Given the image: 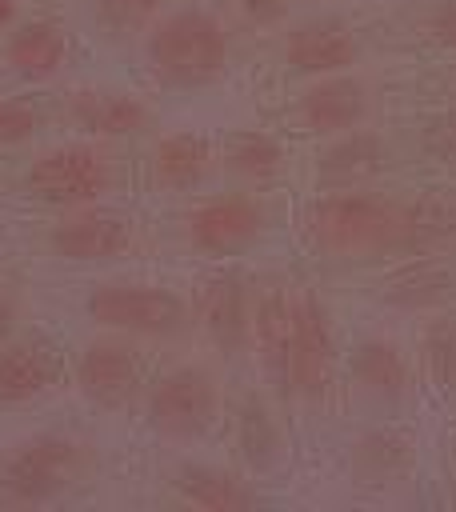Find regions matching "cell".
<instances>
[{"mask_svg": "<svg viewBox=\"0 0 456 512\" xmlns=\"http://www.w3.org/2000/svg\"><path fill=\"white\" fill-rule=\"evenodd\" d=\"M96 452L72 432H36L0 460V496L12 504H44L88 480Z\"/></svg>", "mask_w": 456, "mask_h": 512, "instance_id": "1", "label": "cell"}, {"mask_svg": "<svg viewBox=\"0 0 456 512\" xmlns=\"http://www.w3.org/2000/svg\"><path fill=\"white\" fill-rule=\"evenodd\" d=\"M400 224H404V200H388V196L336 192L308 208L312 240L336 256L396 252Z\"/></svg>", "mask_w": 456, "mask_h": 512, "instance_id": "2", "label": "cell"}, {"mask_svg": "<svg viewBox=\"0 0 456 512\" xmlns=\"http://www.w3.org/2000/svg\"><path fill=\"white\" fill-rule=\"evenodd\" d=\"M148 60L168 84H212L228 64V36L216 16L180 8L148 32Z\"/></svg>", "mask_w": 456, "mask_h": 512, "instance_id": "3", "label": "cell"}, {"mask_svg": "<svg viewBox=\"0 0 456 512\" xmlns=\"http://www.w3.org/2000/svg\"><path fill=\"white\" fill-rule=\"evenodd\" d=\"M88 316L120 336H176L188 328V308L160 284L112 280L88 296Z\"/></svg>", "mask_w": 456, "mask_h": 512, "instance_id": "4", "label": "cell"}, {"mask_svg": "<svg viewBox=\"0 0 456 512\" xmlns=\"http://www.w3.org/2000/svg\"><path fill=\"white\" fill-rule=\"evenodd\" d=\"M108 184H112V160L96 144H60V148H48L24 172V188L36 200L60 204V208L96 204L108 192Z\"/></svg>", "mask_w": 456, "mask_h": 512, "instance_id": "5", "label": "cell"}, {"mask_svg": "<svg viewBox=\"0 0 456 512\" xmlns=\"http://www.w3.org/2000/svg\"><path fill=\"white\" fill-rule=\"evenodd\" d=\"M220 408V392L208 368L200 364H180L172 372H164L148 396V420L156 432L172 436V440H192L204 436L216 420Z\"/></svg>", "mask_w": 456, "mask_h": 512, "instance_id": "6", "label": "cell"}, {"mask_svg": "<svg viewBox=\"0 0 456 512\" xmlns=\"http://www.w3.org/2000/svg\"><path fill=\"white\" fill-rule=\"evenodd\" d=\"M336 364V344H332V316L316 292H296L292 296V336H288V392H300L316 400Z\"/></svg>", "mask_w": 456, "mask_h": 512, "instance_id": "7", "label": "cell"}, {"mask_svg": "<svg viewBox=\"0 0 456 512\" xmlns=\"http://www.w3.org/2000/svg\"><path fill=\"white\" fill-rule=\"evenodd\" d=\"M48 244L56 256L64 260H112L120 252H128L132 244V220L116 208H100V204H80L72 208L52 232Z\"/></svg>", "mask_w": 456, "mask_h": 512, "instance_id": "8", "label": "cell"}, {"mask_svg": "<svg viewBox=\"0 0 456 512\" xmlns=\"http://www.w3.org/2000/svg\"><path fill=\"white\" fill-rule=\"evenodd\" d=\"M76 380H80V392L104 408H120L136 396L140 380H144V364H140V352L136 344H128L124 336H104V340H92L84 352H80V364H76Z\"/></svg>", "mask_w": 456, "mask_h": 512, "instance_id": "9", "label": "cell"}, {"mask_svg": "<svg viewBox=\"0 0 456 512\" xmlns=\"http://www.w3.org/2000/svg\"><path fill=\"white\" fill-rule=\"evenodd\" d=\"M264 224H268V212L256 196H216L188 216V240L200 252L224 256L252 244L264 232Z\"/></svg>", "mask_w": 456, "mask_h": 512, "instance_id": "10", "label": "cell"}, {"mask_svg": "<svg viewBox=\"0 0 456 512\" xmlns=\"http://www.w3.org/2000/svg\"><path fill=\"white\" fill-rule=\"evenodd\" d=\"M248 312H252L248 280L236 268H220V272L200 276V284H196V316H200L204 332L216 340V348L240 352L248 344Z\"/></svg>", "mask_w": 456, "mask_h": 512, "instance_id": "11", "label": "cell"}, {"mask_svg": "<svg viewBox=\"0 0 456 512\" xmlns=\"http://www.w3.org/2000/svg\"><path fill=\"white\" fill-rule=\"evenodd\" d=\"M248 336L256 344L260 368L276 392H288V336H292V292L280 280H264L252 296Z\"/></svg>", "mask_w": 456, "mask_h": 512, "instance_id": "12", "label": "cell"}, {"mask_svg": "<svg viewBox=\"0 0 456 512\" xmlns=\"http://www.w3.org/2000/svg\"><path fill=\"white\" fill-rule=\"evenodd\" d=\"M60 376V352L48 336H16L0 344V404H28Z\"/></svg>", "mask_w": 456, "mask_h": 512, "instance_id": "13", "label": "cell"}, {"mask_svg": "<svg viewBox=\"0 0 456 512\" xmlns=\"http://www.w3.org/2000/svg\"><path fill=\"white\" fill-rule=\"evenodd\" d=\"M300 124L312 132H352L368 116V88L356 76L328 72L300 96Z\"/></svg>", "mask_w": 456, "mask_h": 512, "instance_id": "14", "label": "cell"}, {"mask_svg": "<svg viewBox=\"0 0 456 512\" xmlns=\"http://www.w3.org/2000/svg\"><path fill=\"white\" fill-rule=\"evenodd\" d=\"M284 56L296 72H308V76L344 72L356 60V36L340 20H312V24H300L288 32Z\"/></svg>", "mask_w": 456, "mask_h": 512, "instance_id": "15", "label": "cell"}, {"mask_svg": "<svg viewBox=\"0 0 456 512\" xmlns=\"http://www.w3.org/2000/svg\"><path fill=\"white\" fill-rule=\"evenodd\" d=\"M72 120L96 136H128L148 124V108L128 92L84 88L72 96Z\"/></svg>", "mask_w": 456, "mask_h": 512, "instance_id": "16", "label": "cell"}, {"mask_svg": "<svg viewBox=\"0 0 456 512\" xmlns=\"http://www.w3.org/2000/svg\"><path fill=\"white\" fill-rule=\"evenodd\" d=\"M456 236V196L448 192H420L412 200H404V224H400V240L396 252H428L444 240Z\"/></svg>", "mask_w": 456, "mask_h": 512, "instance_id": "17", "label": "cell"}, {"mask_svg": "<svg viewBox=\"0 0 456 512\" xmlns=\"http://www.w3.org/2000/svg\"><path fill=\"white\" fill-rule=\"evenodd\" d=\"M172 488L180 492L184 504L208 508V512H228V508H248L256 504L252 488H244L232 472L212 468V464H184L172 472Z\"/></svg>", "mask_w": 456, "mask_h": 512, "instance_id": "18", "label": "cell"}, {"mask_svg": "<svg viewBox=\"0 0 456 512\" xmlns=\"http://www.w3.org/2000/svg\"><path fill=\"white\" fill-rule=\"evenodd\" d=\"M212 168V144L200 132H172L152 152V172L164 188H192Z\"/></svg>", "mask_w": 456, "mask_h": 512, "instance_id": "19", "label": "cell"}, {"mask_svg": "<svg viewBox=\"0 0 456 512\" xmlns=\"http://www.w3.org/2000/svg\"><path fill=\"white\" fill-rule=\"evenodd\" d=\"M4 56H8V64H12L16 72L40 80V76H52V72L64 64L68 40H64V32H60L56 24L32 20V24H24V28H16V32L8 36Z\"/></svg>", "mask_w": 456, "mask_h": 512, "instance_id": "20", "label": "cell"}, {"mask_svg": "<svg viewBox=\"0 0 456 512\" xmlns=\"http://www.w3.org/2000/svg\"><path fill=\"white\" fill-rule=\"evenodd\" d=\"M388 168V144L380 136H364V132H348L336 148L324 152V180L328 184H360L376 172Z\"/></svg>", "mask_w": 456, "mask_h": 512, "instance_id": "21", "label": "cell"}, {"mask_svg": "<svg viewBox=\"0 0 456 512\" xmlns=\"http://www.w3.org/2000/svg\"><path fill=\"white\" fill-rule=\"evenodd\" d=\"M352 376H356V384L368 396H380V400H396L408 388L404 356L388 340H364V344H356V352H352Z\"/></svg>", "mask_w": 456, "mask_h": 512, "instance_id": "22", "label": "cell"}, {"mask_svg": "<svg viewBox=\"0 0 456 512\" xmlns=\"http://www.w3.org/2000/svg\"><path fill=\"white\" fill-rule=\"evenodd\" d=\"M452 292H456V276L440 260L408 264L400 276H392L384 284V300L388 304H400V308H432V304L448 300Z\"/></svg>", "mask_w": 456, "mask_h": 512, "instance_id": "23", "label": "cell"}, {"mask_svg": "<svg viewBox=\"0 0 456 512\" xmlns=\"http://www.w3.org/2000/svg\"><path fill=\"white\" fill-rule=\"evenodd\" d=\"M412 464V432L408 428H380L356 444V472L364 480L400 476Z\"/></svg>", "mask_w": 456, "mask_h": 512, "instance_id": "24", "label": "cell"}, {"mask_svg": "<svg viewBox=\"0 0 456 512\" xmlns=\"http://www.w3.org/2000/svg\"><path fill=\"white\" fill-rule=\"evenodd\" d=\"M224 160L244 180H272L284 168V148L264 132H236L224 144Z\"/></svg>", "mask_w": 456, "mask_h": 512, "instance_id": "25", "label": "cell"}, {"mask_svg": "<svg viewBox=\"0 0 456 512\" xmlns=\"http://www.w3.org/2000/svg\"><path fill=\"white\" fill-rule=\"evenodd\" d=\"M40 132V112L24 100H0V148L24 144Z\"/></svg>", "mask_w": 456, "mask_h": 512, "instance_id": "26", "label": "cell"}, {"mask_svg": "<svg viewBox=\"0 0 456 512\" xmlns=\"http://www.w3.org/2000/svg\"><path fill=\"white\" fill-rule=\"evenodd\" d=\"M424 360H428V372H432L436 384L456 380V328H452V324H444V328H436V332L428 336Z\"/></svg>", "mask_w": 456, "mask_h": 512, "instance_id": "27", "label": "cell"}, {"mask_svg": "<svg viewBox=\"0 0 456 512\" xmlns=\"http://www.w3.org/2000/svg\"><path fill=\"white\" fill-rule=\"evenodd\" d=\"M168 0H96L100 16L108 28H140L148 24Z\"/></svg>", "mask_w": 456, "mask_h": 512, "instance_id": "28", "label": "cell"}, {"mask_svg": "<svg viewBox=\"0 0 456 512\" xmlns=\"http://www.w3.org/2000/svg\"><path fill=\"white\" fill-rule=\"evenodd\" d=\"M420 36L440 44V48H456V0L436 4L424 20H420Z\"/></svg>", "mask_w": 456, "mask_h": 512, "instance_id": "29", "label": "cell"}, {"mask_svg": "<svg viewBox=\"0 0 456 512\" xmlns=\"http://www.w3.org/2000/svg\"><path fill=\"white\" fill-rule=\"evenodd\" d=\"M428 152L432 156H444V160H456V112L432 120V128H428Z\"/></svg>", "mask_w": 456, "mask_h": 512, "instance_id": "30", "label": "cell"}, {"mask_svg": "<svg viewBox=\"0 0 456 512\" xmlns=\"http://www.w3.org/2000/svg\"><path fill=\"white\" fill-rule=\"evenodd\" d=\"M236 4L244 8L248 20H260V24H268V20H276L284 12V0H236Z\"/></svg>", "mask_w": 456, "mask_h": 512, "instance_id": "31", "label": "cell"}, {"mask_svg": "<svg viewBox=\"0 0 456 512\" xmlns=\"http://www.w3.org/2000/svg\"><path fill=\"white\" fill-rule=\"evenodd\" d=\"M8 320H12V300L0 292V344H4V336H8Z\"/></svg>", "mask_w": 456, "mask_h": 512, "instance_id": "32", "label": "cell"}, {"mask_svg": "<svg viewBox=\"0 0 456 512\" xmlns=\"http://www.w3.org/2000/svg\"><path fill=\"white\" fill-rule=\"evenodd\" d=\"M12 16V0H0V24Z\"/></svg>", "mask_w": 456, "mask_h": 512, "instance_id": "33", "label": "cell"}]
</instances>
